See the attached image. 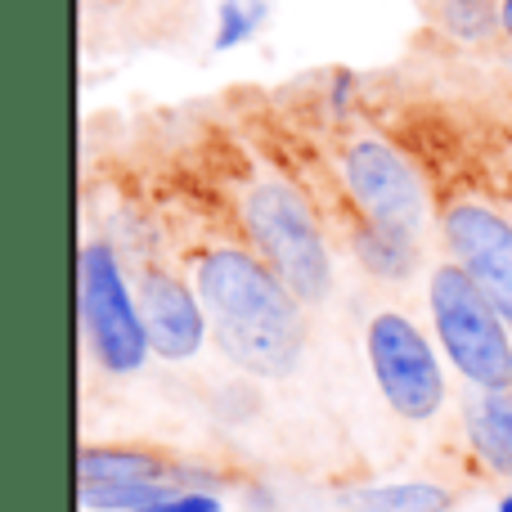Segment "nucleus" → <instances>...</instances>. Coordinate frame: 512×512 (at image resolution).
I'll use <instances>...</instances> for the list:
<instances>
[{
    "instance_id": "nucleus-1",
    "label": "nucleus",
    "mask_w": 512,
    "mask_h": 512,
    "mask_svg": "<svg viewBox=\"0 0 512 512\" xmlns=\"http://www.w3.org/2000/svg\"><path fill=\"white\" fill-rule=\"evenodd\" d=\"M198 301L216 346L256 378H288L306 351L301 301L288 283L239 248H216L198 265Z\"/></svg>"
},
{
    "instance_id": "nucleus-2",
    "label": "nucleus",
    "mask_w": 512,
    "mask_h": 512,
    "mask_svg": "<svg viewBox=\"0 0 512 512\" xmlns=\"http://www.w3.org/2000/svg\"><path fill=\"white\" fill-rule=\"evenodd\" d=\"M436 333H441L445 355L468 382L481 391H508L512 387V342L508 319L495 310V301L472 283V274L459 261L441 265L427 288Z\"/></svg>"
},
{
    "instance_id": "nucleus-3",
    "label": "nucleus",
    "mask_w": 512,
    "mask_h": 512,
    "mask_svg": "<svg viewBox=\"0 0 512 512\" xmlns=\"http://www.w3.org/2000/svg\"><path fill=\"white\" fill-rule=\"evenodd\" d=\"M243 225H248L252 243L261 248L265 265L288 283V292L301 306H315L333 288V265H328L324 234H319L310 207L301 203L297 189L279 185H256L243 203Z\"/></svg>"
},
{
    "instance_id": "nucleus-4",
    "label": "nucleus",
    "mask_w": 512,
    "mask_h": 512,
    "mask_svg": "<svg viewBox=\"0 0 512 512\" xmlns=\"http://www.w3.org/2000/svg\"><path fill=\"white\" fill-rule=\"evenodd\" d=\"M77 288H81V324L95 346L99 364L108 373H135L144 364L149 328H144L140 301H131L122 279V265L108 243H86L77 261Z\"/></svg>"
},
{
    "instance_id": "nucleus-5",
    "label": "nucleus",
    "mask_w": 512,
    "mask_h": 512,
    "mask_svg": "<svg viewBox=\"0 0 512 512\" xmlns=\"http://www.w3.org/2000/svg\"><path fill=\"white\" fill-rule=\"evenodd\" d=\"M369 364L387 405L409 423H423L445 405V378L427 337L396 310H382L369 324Z\"/></svg>"
},
{
    "instance_id": "nucleus-6",
    "label": "nucleus",
    "mask_w": 512,
    "mask_h": 512,
    "mask_svg": "<svg viewBox=\"0 0 512 512\" xmlns=\"http://www.w3.org/2000/svg\"><path fill=\"white\" fill-rule=\"evenodd\" d=\"M346 185H351L355 203L364 207L369 225H382L391 234H409L414 239L423 225V189H418L414 171L396 149L382 140H360L346 149Z\"/></svg>"
},
{
    "instance_id": "nucleus-7",
    "label": "nucleus",
    "mask_w": 512,
    "mask_h": 512,
    "mask_svg": "<svg viewBox=\"0 0 512 512\" xmlns=\"http://www.w3.org/2000/svg\"><path fill=\"white\" fill-rule=\"evenodd\" d=\"M445 243L512 328V221L481 203H454L445 212Z\"/></svg>"
},
{
    "instance_id": "nucleus-8",
    "label": "nucleus",
    "mask_w": 512,
    "mask_h": 512,
    "mask_svg": "<svg viewBox=\"0 0 512 512\" xmlns=\"http://www.w3.org/2000/svg\"><path fill=\"white\" fill-rule=\"evenodd\" d=\"M140 315L149 328V346L162 360H189L207 337V310L185 283L171 274H144L140 279Z\"/></svg>"
},
{
    "instance_id": "nucleus-9",
    "label": "nucleus",
    "mask_w": 512,
    "mask_h": 512,
    "mask_svg": "<svg viewBox=\"0 0 512 512\" xmlns=\"http://www.w3.org/2000/svg\"><path fill=\"white\" fill-rule=\"evenodd\" d=\"M468 432L477 454L499 472L512 477V387L508 391H481L468 405Z\"/></svg>"
},
{
    "instance_id": "nucleus-10",
    "label": "nucleus",
    "mask_w": 512,
    "mask_h": 512,
    "mask_svg": "<svg viewBox=\"0 0 512 512\" xmlns=\"http://www.w3.org/2000/svg\"><path fill=\"white\" fill-rule=\"evenodd\" d=\"M167 463L144 450H81L77 477L81 486H144V481H171Z\"/></svg>"
},
{
    "instance_id": "nucleus-11",
    "label": "nucleus",
    "mask_w": 512,
    "mask_h": 512,
    "mask_svg": "<svg viewBox=\"0 0 512 512\" xmlns=\"http://www.w3.org/2000/svg\"><path fill=\"white\" fill-rule=\"evenodd\" d=\"M360 512H445L450 490L432 481H400V486H369L355 495Z\"/></svg>"
},
{
    "instance_id": "nucleus-12",
    "label": "nucleus",
    "mask_w": 512,
    "mask_h": 512,
    "mask_svg": "<svg viewBox=\"0 0 512 512\" xmlns=\"http://www.w3.org/2000/svg\"><path fill=\"white\" fill-rule=\"evenodd\" d=\"M355 252L364 256V265H369L378 279H405V274L414 270V239H409V234H391V230H382V225H369V230L360 234V243H355Z\"/></svg>"
},
{
    "instance_id": "nucleus-13",
    "label": "nucleus",
    "mask_w": 512,
    "mask_h": 512,
    "mask_svg": "<svg viewBox=\"0 0 512 512\" xmlns=\"http://www.w3.org/2000/svg\"><path fill=\"white\" fill-rule=\"evenodd\" d=\"M176 481H144V486H81V508L90 512H140L176 495Z\"/></svg>"
},
{
    "instance_id": "nucleus-14",
    "label": "nucleus",
    "mask_w": 512,
    "mask_h": 512,
    "mask_svg": "<svg viewBox=\"0 0 512 512\" xmlns=\"http://www.w3.org/2000/svg\"><path fill=\"white\" fill-rule=\"evenodd\" d=\"M436 23L454 41H486L495 27H504L495 0H436Z\"/></svg>"
},
{
    "instance_id": "nucleus-15",
    "label": "nucleus",
    "mask_w": 512,
    "mask_h": 512,
    "mask_svg": "<svg viewBox=\"0 0 512 512\" xmlns=\"http://www.w3.org/2000/svg\"><path fill=\"white\" fill-rule=\"evenodd\" d=\"M261 23H265V0H221V14H216V50H234V45L252 41Z\"/></svg>"
},
{
    "instance_id": "nucleus-16",
    "label": "nucleus",
    "mask_w": 512,
    "mask_h": 512,
    "mask_svg": "<svg viewBox=\"0 0 512 512\" xmlns=\"http://www.w3.org/2000/svg\"><path fill=\"white\" fill-rule=\"evenodd\" d=\"M140 512H221V499L207 495V490H176L171 499H162V504H149Z\"/></svg>"
},
{
    "instance_id": "nucleus-17",
    "label": "nucleus",
    "mask_w": 512,
    "mask_h": 512,
    "mask_svg": "<svg viewBox=\"0 0 512 512\" xmlns=\"http://www.w3.org/2000/svg\"><path fill=\"white\" fill-rule=\"evenodd\" d=\"M499 23H504V32L512 36V0H504V5H499Z\"/></svg>"
},
{
    "instance_id": "nucleus-18",
    "label": "nucleus",
    "mask_w": 512,
    "mask_h": 512,
    "mask_svg": "<svg viewBox=\"0 0 512 512\" xmlns=\"http://www.w3.org/2000/svg\"><path fill=\"white\" fill-rule=\"evenodd\" d=\"M499 512H512V495H504V499H499Z\"/></svg>"
}]
</instances>
